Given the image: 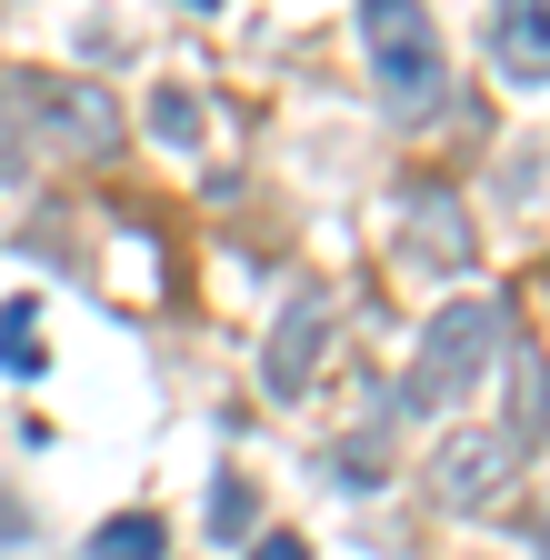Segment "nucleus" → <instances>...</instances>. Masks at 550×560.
<instances>
[{
	"instance_id": "20e7f679",
	"label": "nucleus",
	"mask_w": 550,
	"mask_h": 560,
	"mask_svg": "<svg viewBox=\"0 0 550 560\" xmlns=\"http://www.w3.org/2000/svg\"><path fill=\"white\" fill-rule=\"evenodd\" d=\"M320 340H330V291H320V280H301L291 311L270 320V340H260V390H270V400H301V381H311V361H320Z\"/></svg>"
},
{
	"instance_id": "f257e3e1",
	"label": "nucleus",
	"mask_w": 550,
	"mask_h": 560,
	"mask_svg": "<svg viewBox=\"0 0 550 560\" xmlns=\"http://www.w3.org/2000/svg\"><path fill=\"white\" fill-rule=\"evenodd\" d=\"M361 50H371V91H381L390 120L441 110V91H450V50H441V31H431L421 0H361Z\"/></svg>"
},
{
	"instance_id": "7ed1b4c3",
	"label": "nucleus",
	"mask_w": 550,
	"mask_h": 560,
	"mask_svg": "<svg viewBox=\"0 0 550 560\" xmlns=\"http://www.w3.org/2000/svg\"><path fill=\"white\" fill-rule=\"evenodd\" d=\"M431 511H460V521H480V511H501L511 501V480H520V441L511 431H450L441 451H431Z\"/></svg>"
},
{
	"instance_id": "9b49d317",
	"label": "nucleus",
	"mask_w": 550,
	"mask_h": 560,
	"mask_svg": "<svg viewBox=\"0 0 550 560\" xmlns=\"http://www.w3.org/2000/svg\"><path fill=\"white\" fill-rule=\"evenodd\" d=\"M151 130H161V140H200V101H190L180 81H161V91H151Z\"/></svg>"
},
{
	"instance_id": "f8f14e48",
	"label": "nucleus",
	"mask_w": 550,
	"mask_h": 560,
	"mask_svg": "<svg viewBox=\"0 0 550 560\" xmlns=\"http://www.w3.org/2000/svg\"><path fill=\"white\" fill-rule=\"evenodd\" d=\"M250 560H311V540H301V530H260Z\"/></svg>"
},
{
	"instance_id": "f03ea898",
	"label": "nucleus",
	"mask_w": 550,
	"mask_h": 560,
	"mask_svg": "<svg viewBox=\"0 0 550 560\" xmlns=\"http://www.w3.org/2000/svg\"><path fill=\"white\" fill-rule=\"evenodd\" d=\"M501 320H511L501 301H450V311H431V330H421V350H410V371H400L390 410H400V420H431V410H450V400L480 381V361H491Z\"/></svg>"
},
{
	"instance_id": "4468645a",
	"label": "nucleus",
	"mask_w": 550,
	"mask_h": 560,
	"mask_svg": "<svg viewBox=\"0 0 550 560\" xmlns=\"http://www.w3.org/2000/svg\"><path fill=\"white\" fill-rule=\"evenodd\" d=\"M180 11H221V0H180Z\"/></svg>"
},
{
	"instance_id": "9d476101",
	"label": "nucleus",
	"mask_w": 550,
	"mask_h": 560,
	"mask_svg": "<svg viewBox=\"0 0 550 560\" xmlns=\"http://www.w3.org/2000/svg\"><path fill=\"white\" fill-rule=\"evenodd\" d=\"M40 301H11V311H0V371H40Z\"/></svg>"
},
{
	"instance_id": "39448f33",
	"label": "nucleus",
	"mask_w": 550,
	"mask_h": 560,
	"mask_svg": "<svg viewBox=\"0 0 550 560\" xmlns=\"http://www.w3.org/2000/svg\"><path fill=\"white\" fill-rule=\"evenodd\" d=\"M491 50L511 81H550V0H501L491 11Z\"/></svg>"
},
{
	"instance_id": "2eb2a0df",
	"label": "nucleus",
	"mask_w": 550,
	"mask_h": 560,
	"mask_svg": "<svg viewBox=\"0 0 550 560\" xmlns=\"http://www.w3.org/2000/svg\"><path fill=\"white\" fill-rule=\"evenodd\" d=\"M540 550H550V511H540Z\"/></svg>"
},
{
	"instance_id": "ddd939ff",
	"label": "nucleus",
	"mask_w": 550,
	"mask_h": 560,
	"mask_svg": "<svg viewBox=\"0 0 550 560\" xmlns=\"http://www.w3.org/2000/svg\"><path fill=\"white\" fill-rule=\"evenodd\" d=\"M0 540H31V511L11 501V490H0Z\"/></svg>"
},
{
	"instance_id": "0eeeda50",
	"label": "nucleus",
	"mask_w": 550,
	"mask_h": 560,
	"mask_svg": "<svg viewBox=\"0 0 550 560\" xmlns=\"http://www.w3.org/2000/svg\"><path fill=\"white\" fill-rule=\"evenodd\" d=\"M511 441H520V451L550 441V361H540V350H520V361H511Z\"/></svg>"
},
{
	"instance_id": "1a4fd4ad",
	"label": "nucleus",
	"mask_w": 550,
	"mask_h": 560,
	"mask_svg": "<svg viewBox=\"0 0 550 560\" xmlns=\"http://www.w3.org/2000/svg\"><path fill=\"white\" fill-rule=\"evenodd\" d=\"M250 530H260V490L241 470H221V490H211V540H250Z\"/></svg>"
},
{
	"instance_id": "423d86ee",
	"label": "nucleus",
	"mask_w": 550,
	"mask_h": 560,
	"mask_svg": "<svg viewBox=\"0 0 550 560\" xmlns=\"http://www.w3.org/2000/svg\"><path fill=\"white\" fill-rule=\"evenodd\" d=\"M410 260H431V270H460V260H470V221H460V200H441V190L410 200Z\"/></svg>"
},
{
	"instance_id": "6e6552de",
	"label": "nucleus",
	"mask_w": 550,
	"mask_h": 560,
	"mask_svg": "<svg viewBox=\"0 0 550 560\" xmlns=\"http://www.w3.org/2000/svg\"><path fill=\"white\" fill-rule=\"evenodd\" d=\"M161 511H120V521H101L91 530V560H161Z\"/></svg>"
}]
</instances>
